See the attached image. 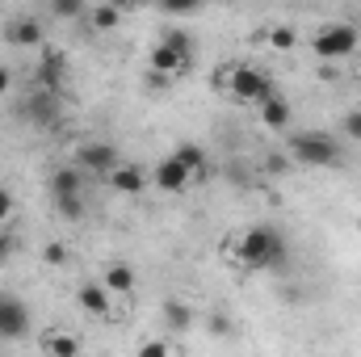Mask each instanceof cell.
Masks as SVG:
<instances>
[{"instance_id":"1","label":"cell","mask_w":361,"mask_h":357,"mask_svg":"<svg viewBox=\"0 0 361 357\" xmlns=\"http://www.w3.org/2000/svg\"><path fill=\"white\" fill-rule=\"evenodd\" d=\"M223 257L244 273H261V269H281L290 257V244L281 236V227L273 223H252L244 231H235L227 244H223Z\"/></svg>"},{"instance_id":"2","label":"cell","mask_w":361,"mask_h":357,"mask_svg":"<svg viewBox=\"0 0 361 357\" xmlns=\"http://www.w3.org/2000/svg\"><path fill=\"white\" fill-rule=\"evenodd\" d=\"M219 89L227 92L231 101H240V105H257V109H261L269 97H277V89H273L269 76H265L261 68H248V63H227Z\"/></svg>"},{"instance_id":"3","label":"cell","mask_w":361,"mask_h":357,"mask_svg":"<svg viewBox=\"0 0 361 357\" xmlns=\"http://www.w3.org/2000/svg\"><path fill=\"white\" fill-rule=\"evenodd\" d=\"M286 152H290V160L302 164V169H332V164L341 160V143H336V135H328V131L290 135V139H286Z\"/></svg>"},{"instance_id":"4","label":"cell","mask_w":361,"mask_h":357,"mask_svg":"<svg viewBox=\"0 0 361 357\" xmlns=\"http://www.w3.org/2000/svg\"><path fill=\"white\" fill-rule=\"evenodd\" d=\"M311 51H315L324 63L349 59V55L357 51V30H353L349 21H328V25H319V30H315V38H311Z\"/></svg>"},{"instance_id":"5","label":"cell","mask_w":361,"mask_h":357,"mask_svg":"<svg viewBox=\"0 0 361 357\" xmlns=\"http://www.w3.org/2000/svg\"><path fill=\"white\" fill-rule=\"evenodd\" d=\"M85 177L97 173V177H109L118 164H122V156H118V147L114 143H101V139H85L80 147H76V160H72Z\"/></svg>"},{"instance_id":"6","label":"cell","mask_w":361,"mask_h":357,"mask_svg":"<svg viewBox=\"0 0 361 357\" xmlns=\"http://www.w3.org/2000/svg\"><path fill=\"white\" fill-rule=\"evenodd\" d=\"M189 68H193V55H189V51H177V47H169V42H156V47L147 51V72L160 76V80L185 76Z\"/></svg>"},{"instance_id":"7","label":"cell","mask_w":361,"mask_h":357,"mask_svg":"<svg viewBox=\"0 0 361 357\" xmlns=\"http://www.w3.org/2000/svg\"><path fill=\"white\" fill-rule=\"evenodd\" d=\"M30 307L21 303V298H13V294H0V337L4 341H21V337H30Z\"/></svg>"},{"instance_id":"8","label":"cell","mask_w":361,"mask_h":357,"mask_svg":"<svg viewBox=\"0 0 361 357\" xmlns=\"http://www.w3.org/2000/svg\"><path fill=\"white\" fill-rule=\"evenodd\" d=\"M63 72H68V55H63L59 47H42V59H38V68H34L38 89L55 92L59 89V80H63Z\"/></svg>"},{"instance_id":"9","label":"cell","mask_w":361,"mask_h":357,"mask_svg":"<svg viewBox=\"0 0 361 357\" xmlns=\"http://www.w3.org/2000/svg\"><path fill=\"white\" fill-rule=\"evenodd\" d=\"M4 42L8 47H42V21L38 17H13V21H4Z\"/></svg>"},{"instance_id":"10","label":"cell","mask_w":361,"mask_h":357,"mask_svg":"<svg viewBox=\"0 0 361 357\" xmlns=\"http://www.w3.org/2000/svg\"><path fill=\"white\" fill-rule=\"evenodd\" d=\"M109 185H114V193H126V198H139L143 189H147V169L143 164H118L114 173H109Z\"/></svg>"},{"instance_id":"11","label":"cell","mask_w":361,"mask_h":357,"mask_svg":"<svg viewBox=\"0 0 361 357\" xmlns=\"http://www.w3.org/2000/svg\"><path fill=\"white\" fill-rule=\"evenodd\" d=\"M42 353L47 357H80L85 353V341L76 332H68V328H51V332H42Z\"/></svg>"},{"instance_id":"12","label":"cell","mask_w":361,"mask_h":357,"mask_svg":"<svg viewBox=\"0 0 361 357\" xmlns=\"http://www.w3.org/2000/svg\"><path fill=\"white\" fill-rule=\"evenodd\" d=\"M173 160L189 173V181H202L210 173V156H206V147H197V143H177V147H173Z\"/></svg>"},{"instance_id":"13","label":"cell","mask_w":361,"mask_h":357,"mask_svg":"<svg viewBox=\"0 0 361 357\" xmlns=\"http://www.w3.org/2000/svg\"><path fill=\"white\" fill-rule=\"evenodd\" d=\"M76 303H80V311H89V315H109L114 294H109L101 282H80V286H76Z\"/></svg>"},{"instance_id":"14","label":"cell","mask_w":361,"mask_h":357,"mask_svg":"<svg viewBox=\"0 0 361 357\" xmlns=\"http://www.w3.org/2000/svg\"><path fill=\"white\" fill-rule=\"evenodd\" d=\"M152 181H156V189H164V193H180V189H189V173L180 169L173 156H164V160L152 169Z\"/></svg>"},{"instance_id":"15","label":"cell","mask_w":361,"mask_h":357,"mask_svg":"<svg viewBox=\"0 0 361 357\" xmlns=\"http://www.w3.org/2000/svg\"><path fill=\"white\" fill-rule=\"evenodd\" d=\"M261 126L273 131V135H286V131H290V101H286L281 92L261 105Z\"/></svg>"},{"instance_id":"16","label":"cell","mask_w":361,"mask_h":357,"mask_svg":"<svg viewBox=\"0 0 361 357\" xmlns=\"http://www.w3.org/2000/svg\"><path fill=\"white\" fill-rule=\"evenodd\" d=\"M76 193H85V173L76 164H63L51 173V198H76Z\"/></svg>"},{"instance_id":"17","label":"cell","mask_w":361,"mask_h":357,"mask_svg":"<svg viewBox=\"0 0 361 357\" xmlns=\"http://www.w3.org/2000/svg\"><path fill=\"white\" fill-rule=\"evenodd\" d=\"M101 286L118 298V294H130L135 290V269L126 265V261H109L105 265V273H101Z\"/></svg>"},{"instance_id":"18","label":"cell","mask_w":361,"mask_h":357,"mask_svg":"<svg viewBox=\"0 0 361 357\" xmlns=\"http://www.w3.org/2000/svg\"><path fill=\"white\" fill-rule=\"evenodd\" d=\"M25 118L30 122H38V126H47V122H55L59 118V101H55V92H34L30 101H25Z\"/></svg>"},{"instance_id":"19","label":"cell","mask_w":361,"mask_h":357,"mask_svg":"<svg viewBox=\"0 0 361 357\" xmlns=\"http://www.w3.org/2000/svg\"><path fill=\"white\" fill-rule=\"evenodd\" d=\"M160 315H164V328L177 332V337H185L189 324H193V311H189V303H180V298H164V303H160Z\"/></svg>"},{"instance_id":"20","label":"cell","mask_w":361,"mask_h":357,"mask_svg":"<svg viewBox=\"0 0 361 357\" xmlns=\"http://www.w3.org/2000/svg\"><path fill=\"white\" fill-rule=\"evenodd\" d=\"M118 21H122V8H118V4H89V25L97 34L118 30Z\"/></svg>"},{"instance_id":"21","label":"cell","mask_w":361,"mask_h":357,"mask_svg":"<svg viewBox=\"0 0 361 357\" xmlns=\"http://www.w3.org/2000/svg\"><path fill=\"white\" fill-rule=\"evenodd\" d=\"M51 13L63 17V21H80V17H89V4H80V0H55Z\"/></svg>"},{"instance_id":"22","label":"cell","mask_w":361,"mask_h":357,"mask_svg":"<svg viewBox=\"0 0 361 357\" xmlns=\"http://www.w3.org/2000/svg\"><path fill=\"white\" fill-rule=\"evenodd\" d=\"M55 210L63 214V219H85V193H76V198H55Z\"/></svg>"},{"instance_id":"23","label":"cell","mask_w":361,"mask_h":357,"mask_svg":"<svg viewBox=\"0 0 361 357\" xmlns=\"http://www.w3.org/2000/svg\"><path fill=\"white\" fill-rule=\"evenodd\" d=\"M294 42H298L294 25H273V30H269V47H273V51H290Z\"/></svg>"},{"instance_id":"24","label":"cell","mask_w":361,"mask_h":357,"mask_svg":"<svg viewBox=\"0 0 361 357\" xmlns=\"http://www.w3.org/2000/svg\"><path fill=\"white\" fill-rule=\"evenodd\" d=\"M341 135H349L353 143H361V109H349V114L341 118Z\"/></svg>"},{"instance_id":"25","label":"cell","mask_w":361,"mask_h":357,"mask_svg":"<svg viewBox=\"0 0 361 357\" xmlns=\"http://www.w3.org/2000/svg\"><path fill=\"white\" fill-rule=\"evenodd\" d=\"M160 42H169V47H177V51H189V55H193V38H189L185 30H164Z\"/></svg>"},{"instance_id":"26","label":"cell","mask_w":361,"mask_h":357,"mask_svg":"<svg viewBox=\"0 0 361 357\" xmlns=\"http://www.w3.org/2000/svg\"><path fill=\"white\" fill-rule=\"evenodd\" d=\"M135 357H173V353H169V345H164V341H156V337H152V341H143V345L135 349Z\"/></svg>"},{"instance_id":"27","label":"cell","mask_w":361,"mask_h":357,"mask_svg":"<svg viewBox=\"0 0 361 357\" xmlns=\"http://www.w3.org/2000/svg\"><path fill=\"white\" fill-rule=\"evenodd\" d=\"M13 210H17L13 189H4V185H0V223H8V219H13Z\"/></svg>"},{"instance_id":"28","label":"cell","mask_w":361,"mask_h":357,"mask_svg":"<svg viewBox=\"0 0 361 357\" xmlns=\"http://www.w3.org/2000/svg\"><path fill=\"white\" fill-rule=\"evenodd\" d=\"M13 248H17V236L0 223V261H8V257H13Z\"/></svg>"},{"instance_id":"29","label":"cell","mask_w":361,"mask_h":357,"mask_svg":"<svg viewBox=\"0 0 361 357\" xmlns=\"http://www.w3.org/2000/svg\"><path fill=\"white\" fill-rule=\"evenodd\" d=\"M210 332H214V337H231V320H227L223 311H219V315H210Z\"/></svg>"},{"instance_id":"30","label":"cell","mask_w":361,"mask_h":357,"mask_svg":"<svg viewBox=\"0 0 361 357\" xmlns=\"http://www.w3.org/2000/svg\"><path fill=\"white\" fill-rule=\"evenodd\" d=\"M42 257H47V265H63V244H47Z\"/></svg>"},{"instance_id":"31","label":"cell","mask_w":361,"mask_h":357,"mask_svg":"<svg viewBox=\"0 0 361 357\" xmlns=\"http://www.w3.org/2000/svg\"><path fill=\"white\" fill-rule=\"evenodd\" d=\"M8 85H13V76H8V68H0V97L8 92Z\"/></svg>"}]
</instances>
